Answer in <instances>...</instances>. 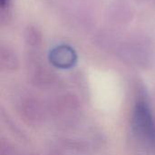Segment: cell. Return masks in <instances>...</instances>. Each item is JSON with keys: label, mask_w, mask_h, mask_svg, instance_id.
I'll list each match as a JSON object with an SVG mask.
<instances>
[{"label": "cell", "mask_w": 155, "mask_h": 155, "mask_svg": "<svg viewBox=\"0 0 155 155\" xmlns=\"http://www.w3.org/2000/svg\"><path fill=\"white\" fill-rule=\"evenodd\" d=\"M50 63L60 69L72 68L77 62V54L74 48L67 45H60L54 47L48 55Z\"/></svg>", "instance_id": "cell-2"}, {"label": "cell", "mask_w": 155, "mask_h": 155, "mask_svg": "<svg viewBox=\"0 0 155 155\" xmlns=\"http://www.w3.org/2000/svg\"><path fill=\"white\" fill-rule=\"evenodd\" d=\"M133 124L134 130L142 138L155 145V124L152 113L144 101H139L136 104Z\"/></svg>", "instance_id": "cell-1"}, {"label": "cell", "mask_w": 155, "mask_h": 155, "mask_svg": "<svg viewBox=\"0 0 155 155\" xmlns=\"http://www.w3.org/2000/svg\"><path fill=\"white\" fill-rule=\"evenodd\" d=\"M9 3H10V0H0V6L2 8V10H4L6 7H8Z\"/></svg>", "instance_id": "cell-3"}]
</instances>
